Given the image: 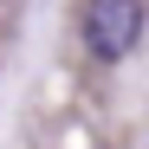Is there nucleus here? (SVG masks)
<instances>
[{"instance_id": "1", "label": "nucleus", "mask_w": 149, "mask_h": 149, "mask_svg": "<svg viewBox=\"0 0 149 149\" xmlns=\"http://www.w3.org/2000/svg\"><path fill=\"white\" fill-rule=\"evenodd\" d=\"M143 26H149L143 0H91L84 19H78V33H84V45H91V58H110V65L136 52Z\"/></svg>"}]
</instances>
